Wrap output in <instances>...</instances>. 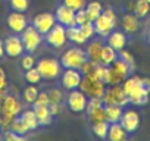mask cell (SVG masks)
<instances>
[{
    "label": "cell",
    "mask_w": 150,
    "mask_h": 141,
    "mask_svg": "<svg viewBox=\"0 0 150 141\" xmlns=\"http://www.w3.org/2000/svg\"><path fill=\"white\" fill-rule=\"evenodd\" d=\"M132 13H135L140 19H146L150 13V3L147 0H134Z\"/></svg>",
    "instance_id": "cell-24"
},
{
    "label": "cell",
    "mask_w": 150,
    "mask_h": 141,
    "mask_svg": "<svg viewBox=\"0 0 150 141\" xmlns=\"http://www.w3.org/2000/svg\"><path fill=\"white\" fill-rule=\"evenodd\" d=\"M44 41L53 47V49H62L68 43V34H66V27L56 22V25L44 35Z\"/></svg>",
    "instance_id": "cell-10"
},
{
    "label": "cell",
    "mask_w": 150,
    "mask_h": 141,
    "mask_svg": "<svg viewBox=\"0 0 150 141\" xmlns=\"http://www.w3.org/2000/svg\"><path fill=\"white\" fill-rule=\"evenodd\" d=\"M66 106L72 113H83L87 110V104H88V97L86 93H83L80 88L75 90H69L66 94Z\"/></svg>",
    "instance_id": "cell-8"
},
{
    "label": "cell",
    "mask_w": 150,
    "mask_h": 141,
    "mask_svg": "<svg viewBox=\"0 0 150 141\" xmlns=\"http://www.w3.org/2000/svg\"><path fill=\"white\" fill-rule=\"evenodd\" d=\"M54 16H56V21H57L59 24L65 25L66 28L77 25V22H75V11H72L71 8L65 6L63 3H60V5L56 8Z\"/></svg>",
    "instance_id": "cell-17"
},
{
    "label": "cell",
    "mask_w": 150,
    "mask_h": 141,
    "mask_svg": "<svg viewBox=\"0 0 150 141\" xmlns=\"http://www.w3.org/2000/svg\"><path fill=\"white\" fill-rule=\"evenodd\" d=\"M118 59V51L115 49H112L109 44H103L102 47V54H100V63L106 65V66H110L115 60Z\"/></svg>",
    "instance_id": "cell-23"
},
{
    "label": "cell",
    "mask_w": 150,
    "mask_h": 141,
    "mask_svg": "<svg viewBox=\"0 0 150 141\" xmlns=\"http://www.w3.org/2000/svg\"><path fill=\"white\" fill-rule=\"evenodd\" d=\"M147 19H149V24H150V13H149V16H147Z\"/></svg>",
    "instance_id": "cell-45"
},
{
    "label": "cell",
    "mask_w": 150,
    "mask_h": 141,
    "mask_svg": "<svg viewBox=\"0 0 150 141\" xmlns=\"http://www.w3.org/2000/svg\"><path fill=\"white\" fill-rule=\"evenodd\" d=\"M37 70L40 72L41 78L43 80H49V81H53V80H57L62 74V65L59 60L56 59H52V57H43L40 60H37V65H35Z\"/></svg>",
    "instance_id": "cell-5"
},
{
    "label": "cell",
    "mask_w": 150,
    "mask_h": 141,
    "mask_svg": "<svg viewBox=\"0 0 150 141\" xmlns=\"http://www.w3.org/2000/svg\"><path fill=\"white\" fill-rule=\"evenodd\" d=\"M75 22H77V25H83V24H87V22H91L86 9H80L75 12Z\"/></svg>",
    "instance_id": "cell-38"
},
{
    "label": "cell",
    "mask_w": 150,
    "mask_h": 141,
    "mask_svg": "<svg viewBox=\"0 0 150 141\" xmlns=\"http://www.w3.org/2000/svg\"><path fill=\"white\" fill-rule=\"evenodd\" d=\"M94 24V30H96V35H99L100 38H106L118 25V16L116 12L112 8H103V12L93 21Z\"/></svg>",
    "instance_id": "cell-3"
},
{
    "label": "cell",
    "mask_w": 150,
    "mask_h": 141,
    "mask_svg": "<svg viewBox=\"0 0 150 141\" xmlns=\"http://www.w3.org/2000/svg\"><path fill=\"white\" fill-rule=\"evenodd\" d=\"M21 116L24 118V121L27 122V125L30 126L31 131L37 129L40 125H38V121H37V116L34 113V109H28V110H22L21 112Z\"/></svg>",
    "instance_id": "cell-31"
},
{
    "label": "cell",
    "mask_w": 150,
    "mask_h": 141,
    "mask_svg": "<svg viewBox=\"0 0 150 141\" xmlns=\"http://www.w3.org/2000/svg\"><path fill=\"white\" fill-rule=\"evenodd\" d=\"M129 135L121 125V122H112L109 123V131H108V138L110 141H124Z\"/></svg>",
    "instance_id": "cell-21"
},
{
    "label": "cell",
    "mask_w": 150,
    "mask_h": 141,
    "mask_svg": "<svg viewBox=\"0 0 150 141\" xmlns=\"http://www.w3.org/2000/svg\"><path fill=\"white\" fill-rule=\"evenodd\" d=\"M38 93H40V90L37 88V85H35V84H30L28 87H25V88H24V91H22V100H24V103H27V104L33 106V103L35 102V99H37Z\"/></svg>",
    "instance_id": "cell-27"
},
{
    "label": "cell",
    "mask_w": 150,
    "mask_h": 141,
    "mask_svg": "<svg viewBox=\"0 0 150 141\" xmlns=\"http://www.w3.org/2000/svg\"><path fill=\"white\" fill-rule=\"evenodd\" d=\"M86 12H87V15H88V18H90V21L93 22L102 12H103V5L100 3V2H90V3H87L86 5Z\"/></svg>",
    "instance_id": "cell-29"
},
{
    "label": "cell",
    "mask_w": 150,
    "mask_h": 141,
    "mask_svg": "<svg viewBox=\"0 0 150 141\" xmlns=\"http://www.w3.org/2000/svg\"><path fill=\"white\" fill-rule=\"evenodd\" d=\"M11 131H13V132H16V134H19V135H27L31 129H30V126L27 125V122L24 121V118L19 115V116H16L13 121H12V123H11V128H9Z\"/></svg>",
    "instance_id": "cell-26"
},
{
    "label": "cell",
    "mask_w": 150,
    "mask_h": 141,
    "mask_svg": "<svg viewBox=\"0 0 150 141\" xmlns=\"http://www.w3.org/2000/svg\"><path fill=\"white\" fill-rule=\"evenodd\" d=\"M24 78H25L27 82H30V84H35V85H37L38 82H41V80H43L35 66L31 68V69H28V70H24Z\"/></svg>",
    "instance_id": "cell-32"
},
{
    "label": "cell",
    "mask_w": 150,
    "mask_h": 141,
    "mask_svg": "<svg viewBox=\"0 0 150 141\" xmlns=\"http://www.w3.org/2000/svg\"><path fill=\"white\" fill-rule=\"evenodd\" d=\"M5 43V53L8 57H19L22 56L24 53V44H22V40H21V35L19 34H15L13 35H9L6 40H3Z\"/></svg>",
    "instance_id": "cell-15"
},
{
    "label": "cell",
    "mask_w": 150,
    "mask_h": 141,
    "mask_svg": "<svg viewBox=\"0 0 150 141\" xmlns=\"http://www.w3.org/2000/svg\"><path fill=\"white\" fill-rule=\"evenodd\" d=\"M0 93H8V77L3 68H0Z\"/></svg>",
    "instance_id": "cell-41"
},
{
    "label": "cell",
    "mask_w": 150,
    "mask_h": 141,
    "mask_svg": "<svg viewBox=\"0 0 150 141\" xmlns=\"http://www.w3.org/2000/svg\"><path fill=\"white\" fill-rule=\"evenodd\" d=\"M84 34V37L87 40H91L94 35H96V30H94V24L93 22H87V24H83V25H78Z\"/></svg>",
    "instance_id": "cell-35"
},
{
    "label": "cell",
    "mask_w": 150,
    "mask_h": 141,
    "mask_svg": "<svg viewBox=\"0 0 150 141\" xmlns=\"http://www.w3.org/2000/svg\"><path fill=\"white\" fill-rule=\"evenodd\" d=\"M122 88L128 96V100L134 106H143L149 102L150 97V78L129 75L122 81Z\"/></svg>",
    "instance_id": "cell-1"
},
{
    "label": "cell",
    "mask_w": 150,
    "mask_h": 141,
    "mask_svg": "<svg viewBox=\"0 0 150 141\" xmlns=\"http://www.w3.org/2000/svg\"><path fill=\"white\" fill-rule=\"evenodd\" d=\"M49 109H50V113H52L53 116H56V115L60 112L59 103H49Z\"/></svg>",
    "instance_id": "cell-42"
},
{
    "label": "cell",
    "mask_w": 150,
    "mask_h": 141,
    "mask_svg": "<svg viewBox=\"0 0 150 141\" xmlns=\"http://www.w3.org/2000/svg\"><path fill=\"white\" fill-rule=\"evenodd\" d=\"M103 38H94L87 44L86 53H87V59L91 60L93 63L99 65L100 63V54H102V47H103Z\"/></svg>",
    "instance_id": "cell-19"
},
{
    "label": "cell",
    "mask_w": 150,
    "mask_h": 141,
    "mask_svg": "<svg viewBox=\"0 0 150 141\" xmlns=\"http://www.w3.org/2000/svg\"><path fill=\"white\" fill-rule=\"evenodd\" d=\"M60 85L62 88H65L66 91L69 90H75L80 88L81 80H83V74L80 69H74V68H66L62 70L60 74Z\"/></svg>",
    "instance_id": "cell-11"
},
{
    "label": "cell",
    "mask_w": 150,
    "mask_h": 141,
    "mask_svg": "<svg viewBox=\"0 0 150 141\" xmlns=\"http://www.w3.org/2000/svg\"><path fill=\"white\" fill-rule=\"evenodd\" d=\"M56 16H54V13H50V12H44V13H38V15H35L34 18H33V25H34V28L40 32V34H43V35H46L54 25H56Z\"/></svg>",
    "instance_id": "cell-14"
},
{
    "label": "cell",
    "mask_w": 150,
    "mask_h": 141,
    "mask_svg": "<svg viewBox=\"0 0 150 141\" xmlns=\"http://www.w3.org/2000/svg\"><path fill=\"white\" fill-rule=\"evenodd\" d=\"M102 100H103L105 106L118 104V106L125 107L127 104H129L128 96L124 91V88H122L121 84H118V85H109V88L105 90V94L102 96Z\"/></svg>",
    "instance_id": "cell-9"
},
{
    "label": "cell",
    "mask_w": 150,
    "mask_h": 141,
    "mask_svg": "<svg viewBox=\"0 0 150 141\" xmlns=\"http://www.w3.org/2000/svg\"><path fill=\"white\" fill-rule=\"evenodd\" d=\"M105 40H106V44H109L112 49L119 51V50L127 47V44H128V34L124 30H116L115 28Z\"/></svg>",
    "instance_id": "cell-18"
},
{
    "label": "cell",
    "mask_w": 150,
    "mask_h": 141,
    "mask_svg": "<svg viewBox=\"0 0 150 141\" xmlns=\"http://www.w3.org/2000/svg\"><path fill=\"white\" fill-rule=\"evenodd\" d=\"M119 122L124 126V129L128 132V135H131V134H135L138 131L141 118L135 109H124V113H122Z\"/></svg>",
    "instance_id": "cell-12"
},
{
    "label": "cell",
    "mask_w": 150,
    "mask_h": 141,
    "mask_svg": "<svg viewBox=\"0 0 150 141\" xmlns=\"http://www.w3.org/2000/svg\"><path fill=\"white\" fill-rule=\"evenodd\" d=\"M22 112V103L15 94L6 93V96L2 100V106H0V129L8 131L11 128L12 121L19 116Z\"/></svg>",
    "instance_id": "cell-2"
},
{
    "label": "cell",
    "mask_w": 150,
    "mask_h": 141,
    "mask_svg": "<svg viewBox=\"0 0 150 141\" xmlns=\"http://www.w3.org/2000/svg\"><path fill=\"white\" fill-rule=\"evenodd\" d=\"M6 56V53H5V43H3V40H0V59H3Z\"/></svg>",
    "instance_id": "cell-43"
},
{
    "label": "cell",
    "mask_w": 150,
    "mask_h": 141,
    "mask_svg": "<svg viewBox=\"0 0 150 141\" xmlns=\"http://www.w3.org/2000/svg\"><path fill=\"white\" fill-rule=\"evenodd\" d=\"M47 94H49L50 103H59L60 104L63 102V93L59 88H50V90H47Z\"/></svg>",
    "instance_id": "cell-36"
},
{
    "label": "cell",
    "mask_w": 150,
    "mask_h": 141,
    "mask_svg": "<svg viewBox=\"0 0 150 141\" xmlns=\"http://www.w3.org/2000/svg\"><path fill=\"white\" fill-rule=\"evenodd\" d=\"M144 41L150 46V25H149V28H147L146 32H144Z\"/></svg>",
    "instance_id": "cell-44"
},
{
    "label": "cell",
    "mask_w": 150,
    "mask_h": 141,
    "mask_svg": "<svg viewBox=\"0 0 150 141\" xmlns=\"http://www.w3.org/2000/svg\"><path fill=\"white\" fill-rule=\"evenodd\" d=\"M66 34H68V40L72 41L74 44L77 46H83V44H87V38L84 37L81 28L78 25H74V27H68L66 28Z\"/></svg>",
    "instance_id": "cell-22"
},
{
    "label": "cell",
    "mask_w": 150,
    "mask_h": 141,
    "mask_svg": "<svg viewBox=\"0 0 150 141\" xmlns=\"http://www.w3.org/2000/svg\"><path fill=\"white\" fill-rule=\"evenodd\" d=\"M118 57H119V59H122L124 62L129 63L132 68H135V60H134V56H132L128 50H125V49L119 50V51H118Z\"/></svg>",
    "instance_id": "cell-39"
},
{
    "label": "cell",
    "mask_w": 150,
    "mask_h": 141,
    "mask_svg": "<svg viewBox=\"0 0 150 141\" xmlns=\"http://www.w3.org/2000/svg\"><path fill=\"white\" fill-rule=\"evenodd\" d=\"M34 109V113L37 116V121H38V125L40 126H47L53 122V115L50 113V109H49V104L47 106H33Z\"/></svg>",
    "instance_id": "cell-20"
},
{
    "label": "cell",
    "mask_w": 150,
    "mask_h": 141,
    "mask_svg": "<svg viewBox=\"0 0 150 141\" xmlns=\"http://www.w3.org/2000/svg\"><path fill=\"white\" fill-rule=\"evenodd\" d=\"M91 131H93V134H94L97 138L106 140V138H108V131H109V122H108V121L94 122V123H91Z\"/></svg>",
    "instance_id": "cell-28"
},
{
    "label": "cell",
    "mask_w": 150,
    "mask_h": 141,
    "mask_svg": "<svg viewBox=\"0 0 150 141\" xmlns=\"http://www.w3.org/2000/svg\"><path fill=\"white\" fill-rule=\"evenodd\" d=\"M6 24L8 28L15 32V34H21L30 24H28V18L24 12H16V11H11L6 16Z\"/></svg>",
    "instance_id": "cell-13"
},
{
    "label": "cell",
    "mask_w": 150,
    "mask_h": 141,
    "mask_svg": "<svg viewBox=\"0 0 150 141\" xmlns=\"http://www.w3.org/2000/svg\"><path fill=\"white\" fill-rule=\"evenodd\" d=\"M62 3H63L65 6L71 8V9L75 11V12L80 11V9H84L86 5H87L86 0H62Z\"/></svg>",
    "instance_id": "cell-34"
},
{
    "label": "cell",
    "mask_w": 150,
    "mask_h": 141,
    "mask_svg": "<svg viewBox=\"0 0 150 141\" xmlns=\"http://www.w3.org/2000/svg\"><path fill=\"white\" fill-rule=\"evenodd\" d=\"M3 138L6 141H25L27 140V135H19V134L8 129V131H3Z\"/></svg>",
    "instance_id": "cell-37"
},
{
    "label": "cell",
    "mask_w": 150,
    "mask_h": 141,
    "mask_svg": "<svg viewBox=\"0 0 150 141\" xmlns=\"http://www.w3.org/2000/svg\"><path fill=\"white\" fill-rule=\"evenodd\" d=\"M80 90L83 93H86L88 99L90 97H102L105 94L106 84L102 82L100 80H97L93 72H90L87 75H83V80H81V84H80Z\"/></svg>",
    "instance_id": "cell-7"
},
{
    "label": "cell",
    "mask_w": 150,
    "mask_h": 141,
    "mask_svg": "<svg viewBox=\"0 0 150 141\" xmlns=\"http://www.w3.org/2000/svg\"><path fill=\"white\" fill-rule=\"evenodd\" d=\"M121 27H122V30H124L128 35H134V34H137V32L140 31V28H141V19H140L135 13L127 12V13H124L122 18H121Z\"/></svg>",
    "instance_id": "cell-16"
},
{
    "label": "cell",
    "mask_w": 150,
    "mask_h": 141,
    "mask_svg": "<svg viewBox=\"0 0 150 141\" xmlns=\"http://www.w3.org/2000/svg\"><path fill=\"white\" fill-rule=\"evenodd\" d=\"M122 113H124V107L122 106H118V104H109V106H106V121L109 123L119 122Z\"/></svg>",
    "instance_id": "cell-25"
},
{
    "label": "cell",
    "mask_w": 150,
    "mask_h": 141,
    "mask_svg": "<svg viewBox=\"0 0 150 141\" xmlns=\"http://www.w3.org/2000/svg\"><path fill=\"white\" fill-rule=\"evenodd\" d=\"M37 65V59L34 56V53H22V56H19V68L22 70H28L31 68H34Z\"/></svg>",
    "instance_id": "cell-30"
},
{
    "label": "cell",
    "mask_w": 150,
    "mask_h": 141,
    "mask_svg": "<svg viewBox=\"0 0 150 141\" xmlns=\"http://www.w3.org/2000/svg\"><path fill=\"white\" fill-rule=\"evenodd\" d=\"M147 2H149V3H150V0H147Z\"/></svg>",
    "instance_id": "cell-46"
},
{
    "label": "cell",
    "mask_w": 150,
    "mask_h": 141,
    "mask_svg": "<svg viewBox=\"0 0 150 141\" xmlns=\"http://www.w3.org/2000/svg\"><path fill=\"white\" fill-rule=\"evenodd\" d=\"M30 3H31V0H9V6H11L12 11L24 12V13L28 11Z\"/></svg>",
    "instance_id": "cell-33"
},
{
    "label": "cell",
    "mask_w": 150,
    "mask_h": 141,
    "mask_svg": "<svg viewBox=\"0 0 150 141\" xmlns=\"http://www.w3.org/2000/svg\"><path fill=\"white\" fill-rule=\"evenodd\" d=\"M87 60V53L86 49L81 47H69L63 51V54L60 56L59 62L62 65L63 69L66 68H74V69H80L81 65Z\"/></svg>",
    "instance_id": "cell-4"
},
{
    "label": "cell",
    "mask_w": 150,
    "mask_h": 141,
    "mask_svg": "<svg viewBox=\"0 0 150 141\" xmlns=\"http://www.w3.org/2000/svg\"><path fill=\"white\" fill-rule=\"evenodd\" d=\"M21 40H22V44H24V51L25 53H35L38 50V47L41 46V43L44 41V35L40 34L34 25H28L21 34Z\"/></svg>",
    "instance_id": "cell-6"
},
{
    "label": "cell",
    "mask_w": 150,
    "mask_h": 141,
    "mask_svg": "<svg viewBox=\"0 0 150 141\" xmlns=\"http://www.w3.org/2000/svg\"><path fill=\"white\" fill-rule=\"evenodd\" d=\"M50 103V99H49V94L47 91H40L35 102L33 103V106H47Z\"/></svg>",
    "instance_id": "cell-40"
}]
</instances>
